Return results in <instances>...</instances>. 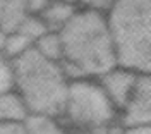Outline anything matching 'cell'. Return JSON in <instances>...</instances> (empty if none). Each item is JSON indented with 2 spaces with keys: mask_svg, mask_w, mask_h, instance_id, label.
Instances as JSON below:
<instances>
[{
  "mask_svg": "<svg viewBox=\"0 0 151 134\" xmlns=\"http://www.w3.org/2000/svg\"><path fill=\"white\" fill-rule=\"evenodd\" d=\"M58 35L62 41L60 66L69 81L100 79L119 66L110 26L101 12L79 9Z\"/></svg>",
  "mask_w": 151,
  "mask_h": 134,
  "instance_id": "cell-1",
  "label": "cell"
},
{
  "mask_svg": "<svg viewBox=\"0 0 151 134\" xmlns=\"http://www.w3.org/2000/svg\"><path fill=\"white\" fill-rule=\"evenodd\" d=\"M14 89L24 100L29 114L60 117L65 103L69 77L58 62L40 55L35 48L12 60Z\"/></svg>",
  "mask_w": 151,
  "mask_h": 134,
  "instance_id": "cell-2",
  "label": "cell"
},
{
  "mask_svg": "<svg viewBox=\"0 0 151 134\" xmlns=\"http://www.w3.org/2000/svg\"><path fill=\"white\" fill-rule=\"evenodd\" d=\"M106 21L119 66L151 74V0H115Z\"/></svg>",
  "mask_w": 151,
  "mask_h": 134,
  "instance_id": "cell-3",
  "label": "cell"
},
{
  "mask_svg": "<svg viewBox=\"0 0 151 134\" xmlns=\"http://www.w3.org/2000/svg\"><path fill=\"white\" fill-rule=\"evenodd\" d=\"M119 119L112 102L108 100L101 84L94 79L69 81L64 110L58 120L69 133L88 131L94 127L113 124Z\"/></svg>",
  "mask_w": 151,
  "mask_h": 134,
  "instance_id": "cell-4",
  "label": "cell"
},
{
  "mask_svg": "<svg viewBox=\"0 0 151 134\" xmlns=\"http://www.w3.org/2000/svg\"><path fill=\"white\" fill-rule=\"evenodd\" d=\"M119 124L124 129L151 127V74H139L131 98L119 114Z\"/></svg>",
  "mask_w": 151,
  "mask_h": 134,
  "instance_id": "cell-5",
  "label": "cell"
},
{
  "mask_svg": "<svg viewBox=\"0 0 151 134\" xmlns=\"http://www.w3.org/2000/svg\"><path fill=\"white\" fill-rule=\"evenodd\" d=\"M137 72H134L131 69H125V67L117 66L115 69H112L110 72H106L98 79V83L101 84L103 91L106 93L108 100L112 102V105L115 107V110L120 114L129 98H131L132 91L136 88L137 83Z\"/></svg>",
  "mask_w": 151,
  "mask_h": 134,
  "instance_id": "cell-6",
  "label": "cell"
},
{
  "mask_svg": "<svg viewBox=\"0 0 151 134\" xmlns=\"http://www.w3.org/2000/svg\"><path fill=\"white\" fill-rule=\"evenodd\" d=\"M77 5L74 2H64V0H50L48 5L43 9V12L38 16L47 31L58 33L60 29L65 26L69 21L74 17L77 12Z\"/></svg>",
  "mask_w": 151,
  "mask_h": 134,
  "instance_id": "cell-7",
  "label": "cell"
},
{
  "mask_svg": "<svg viewBox=\"0 0 151 134\" xmlns=\"http://www.w3.org/2000/svg\"><path fill=\"white\" fill-rule=\"evenodd\" d=\"M28 115V107L16 89L0 93V124L24 122Z\"/></svg>",
  "mask_w": 151,
  "mask_h": 134,
  "instance_id": "cell-8",
  "label": "cell"
},
{
  "mask_svg": "<svg viewBox=\"0 0 151 134\" xmlns=\"http://www.w3.org/2000/svg\"><path fill=\"white\" fill-rule=\"evenodd\" d=\"M29 16V0H0V29L10 33Z\"/></svg>",
  "mask_w": 151,
  "mask_h": 134,
  "instance_id": "cell-9",
  "label": "cell"
},
{
  "mask_svg": "<svg viewBox=\"0 0 151 134\" xmlns=\"http://www.w3.org/2000/svg\"><path fill=\"white\" fill-rule=\"evenodd\" d=\"M28 134H70L57 117L29 114L22 122Z\"/></svg>",
  "mask_w": 151,
  "mask_h": 134,
  "instance_id": "cell-10",
  "label": "cell"
},
{
  "mask_svg": "<svg viewBox=\"0 0 151 134\" xmlns=\"http://www.w3.org/2000/svg\"><path fill=\"white\" fill-rule=\"evenodd\" d=\"M35 50L40 55L48 58V60L60 64V60H62V41H60V35L53 33V31H47L35 43Z\"/></svg>",
  "mask_w": 151,
  "mask_h": 134,
  "instance_id": "cell-11",
  "label": "cell"
},
{
  "mask_svg": "<svg viewBox=\"0 0 151 134\" xmlns=\"http://www.w3.org/2000/svg\"><path fill=\"white\" fill-rule=\"evenodd\" d=\"M14 89V64L12 58L0 53V93Z\"/></svg>",
  "mask_w": 151,
  "mask_h": 134,
  "instance_id": "cell-12",
  "label": "cell"
},
{
  "mask_svg": "<svg viewBox=\"0 0 151 134\" xmlns=\"http://www.w3.org/2000/svg\"><path fill=\"white\" fill-rule=\"evenodd\" d=\"M76 4H79L83 9L86 10H94V12H101V14H108V10L112 9L115 0H74Z\"/></svg>",
  "mask_w": 151,
  "mask_h": 134,
  "instance_id": "cell-13",
  "label": "cell"
},
{
  "mask_svg": "<svg viewBox=\"0 0 151 134\" xmlns=\"http://www.w3.org/2000/svg\"><path fill=\"white\" fill-rule=\"evenodd\" d=\"M122 125L119 122H113V124L103 125V127H94V129H88V131H77V133H70V134H124Z\"/></svg>",
  "mask_w": 151,
  "mask_h": 134,
  "instance_id": "cell-14",
  "label": "cell"
},
{
  "mask_svg": "<svg viewBox=\"0 0 151 134\" xmlns=\"http://www.w3.org/2000/svg\"><path fill=\"white\" fill-rule=\"evenodd\" d=\"M0 134H28L22 122H12V124H0Z\"/></svg>",
  "mask_w": 151,
  "mask_h": 134,
  "instance_id": "cell-15",
  "label": "cell"
},
{
  "mask_svg": "<svg viewBox=\"0 0 151 134\" xmlns=\"http://www.w3.org/2000/svg\"><path fill=\"white\" fill-rule=\"evenodd\" d=\"M124 134H151V127H132L125 129Z\"/></svg>",
  "mask_w": 151,
  "mask_h": 134,
  "instance_id": "cell-16",
  "label": "cell"
},
{
  "mask_svg": "<svg viewBox=\"0 0 151 134\" xmlns=\"http://www.w3.org/2000/svg\"><path fill=\"white\" fill-rule=\"evenodd\" d=\"M5 41H7V33L4 29H0V53H4V50H5Z\"/></svg>",
  "mask_w": 151,
  "mask_h": 134,
  "instance_id": "cell-17",
  "label": "cell"
},
{
  "mask_svg": "<svg viewBox=\"0 0 151 134\" xmlns=\"http://www.w3.org/2000/svg\"><path fill=\"white\" fill-rule=\"evenodd\" d=\"M64 2H74V0H64ZM74 4H76V2H74Z\"/></svg>",
  "mask_w": 151,
  "mask_h": 134,
  "instance_id": "cell-18",
  "label": "cell"
}]
</instances>
